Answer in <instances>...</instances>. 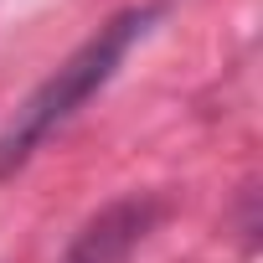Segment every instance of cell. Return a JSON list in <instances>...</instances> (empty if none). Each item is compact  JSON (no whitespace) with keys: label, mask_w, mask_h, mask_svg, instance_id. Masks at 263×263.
<instances>
[{"label":"cell","mask_w":263,"mask_h":263,"mask_svg":"<svg viewBox=\"0 0 263 263\" xmlns=\"http://www.w3.org/2000/svg\"><path fill=\"white\" fill-rule=\"evenodd\" d=\"M165 217V201L160 196H124V201H108L98 217H88L78 227V237L67 242V253L57 263H129L155 222Z\"/></svg>","instance_id":"7a4b0ae2"},{"label":"cell","mask_w":263,"mask_h":263,"mask_svg":"<svg viewBox=\"0 0 263 263\" xmlns=\"http://www.w3.org/2000/svg\"><path fill=\"white\" fill-rule=\"evenodd\" d=\"M160 11H165L160 0L119 11V16L103 21L72 57H62L57 72H47V78L31 88V98L16 108V119L0 129V176H11L16 165H26L31 150H36L42 140H52L57 129L124 67V57L135 52V42H145V31L160 21Z\"/></svg>","instance_id":"6da1fadb"}]
</instances>
